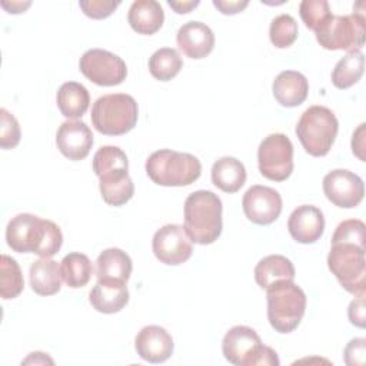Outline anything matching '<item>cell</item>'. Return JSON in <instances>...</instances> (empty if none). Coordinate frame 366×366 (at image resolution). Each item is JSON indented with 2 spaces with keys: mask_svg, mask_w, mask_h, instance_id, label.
<instances>
[{
  "mask_svg": "<svg viewBox=\"0 0 366 366\" xmlns=\"http://www.w3.org/2000/svg\"><path fill=\"white\" fill-rule=\"evenodd\" d=\"M6 240L9 247L17 253L51 257L60 250L63 234L54 222L31 213H20L7 223Z\"/></svg>",
  "mask_w": 366,
  "mask_h": 366,
  "instance_id": "cell-1",
  "label": "cell"
},
{
  "mask_svg": "<svg viewBox=\"0 0 366 366\" xmlns=\"http://www.w3.org/2000/svg\"><path fill=\"white\" fill-rule=\"evenodd\" d=\"M93 172L99 177L103 200L110 206H122L134 194L129 176V160L117 146H103L93 156Z\"/></svg>",
  "mask_w": 366,
  "mask_h": 366,
  "instance_id": "cell-2",
  "label": "cell"
},
{
  "mask_svg": "<svg viewBox=\"0 0 366 366\" xmlns=\"http://www.w3.org/2000/svg\"><path fill=\"white\" fill-rule=\"evenodd\" d=\"M222 200L210 190H196L184 200V232L197 244H212L222 233Z\"/></svg>",
  "mask_w": 366,
  "mask_h": 366,
  "instance_id": "cell-3",
  "label": "cell"
},
{
  "mask_svg": "<svg viewBox=\"0 0 366 366\" xmlns=\"http://www.w3.org/2000/svg\"><path fill=\"white\" fill-rule=\"evenodd\" d=\"M266 297L270 326L279 333L293 332L306 312L303 289L293 280H277L266 287Z\"/></svg>",
  "mask_w": 366,
  "mask_h": 366,
  "instance_id": "cell-4",
  "label": "cell"
},
{
  "mask_svg": "<svg viewBox=\"0 0 366 366\" xmlns=\"http://www.w3.org/2000/svg\"><path fill=\"white\" fill-rule=\"evenodd\" d=\"M146 173L159 186H187L200 177L202 164L190 153L160 149L147 157Z\"/></svg>",
  "mask_w": 366,
  "mask_h": 366,
  "instance_id": "cell-5",
  "label": "cell"
},
{
  "mask_svg": "<svg viewBox=\"0 0 366 366\" xmlns=\"http://www.w3.org/2000/svg\"><path fill=\"white\" fill-rule=\"evenodd\" d=\"M224 359L234 366H279L277 353L264 346L260 336L249 326H233L222 342Z\"/></svg>",
  "mask_w": 366,
  "mask_h": 366,
  "instance_id": "cell-6",
  "label": "cell"
},
{
  "mask_svg": "<svg viewBox=\"0 0 366 366\" xmlns=\"http://www.w3.org/2000/svg\"><path fill=\"white\" fill-rule=\"evenodd\" d=\"M139 117L134 97L126 93H112L99 97L92 107L94 129L107 136H120L130 132Z\"/></svg>",
  "mask_w": 366,
  "mask_h": 366,
  "instance_id": "cell-7",
  "label": "cell"
},
{
  "mask_svg": "<svg viewBox=\"0 0 366 366\" xmlns=\"http://www.w3.org/2000/svg\"><path fill=\"white\" fill-rule=\"evenodd\" d=\"M337 129V119L330 109L310 106L302 113L296 124V136L310 156L322 157L332 149Z\"/></svg>",
  "mask_w": 366,
  "mask_h": 366,
  "instance_id": "cell-8",
  "label": "cell"
},
{
  "mask_svg": "<svg viewBox=\"0 0 366 366\" xmlns=\"http://www.w3.org/2000/svg\"><path fill=\"white\" fill-rule=\"evenodd\" d=\"M365 4L360 10L353 7L349 16L330 14L326 21L315 30L317 43L326 50H360L365 44L366 23Z\"/></svg>",
  "mask_w": 366,
  "mask_h": 366,
  "instance_id": "cell-9",
  "label": "cell"
},
{
  "mask_svg": "<svg viewBox=\"0 0 366 366\" xmlns=\"http://www.w3.org/2000/svg\"><path fill=\"white\" fill-rule=\"evenodd\" d=\"M366 247L353 243H333L327 254V266L340 286L352 295L366 290Z\"/></svg>",
  "mask_w": 366,
  "mask_h": 366,
  "instance_id": "cell-10",
  "label": "cell"
},
{
  "mask_svg": "<svg viewBox=\"0 0 366 366\" xmlns=\"http://www.w3.org/2000/svg\"><path fill=\"white\" fill-rule=\"evenodd\" d=\"M259 172L273 182L286 180L293 172V144L283 133L266 136L257 149Z\"/></svg>",
  "mask_w": 366,
  "mask_h": 366,
  "instance_id": "cell-11",
  "label": "cell"
},
{
  "mask_svg": "<svg viewBox=\"0 0 366 366\" xmlns=\"http://www.w3.org/2000/svg\"><path fill=\"white\" fill-rule=\"evenodd\" d=\"M79 67L83 76L97 86H117L127 76V67L123 59L103 49L84 51L80 57Z\"/></svg>",
  "mask_w": 366,
  "mask_h": 366,
  "instance_id": "cell-12",
  "label": "cell"
},
{
  "mask_svg": "<svg viewBox=\"0 0 366 366\" xmlns=\"http://www.w3.org/2000/svg\"><path fill=\"white\" fill-rule=\"evenodd\" d=\"M152 249L156 259L169 266L184 263L193 253L192 240L180 224H166L160 227L153 236Z\"/></svg>",
  "mask_w": 366,
  "mask_h": 366,
  "instance_id": "cell-13",
  "label": "cell"
},
{
  "mask_svg": "<svg viewBox=\"0 0 366 366\" xmlns=\"http://www.w3.org/2000/svg\"><path fill=\"white\" fill-rule=\"evenodd\" d=\"M323 192L335 206L352 209L363 200L365 184L357 174L346 169H336L323 177Z\"/></svg>",
  "mask_w": 366,
  "mask_h": 366,
  "instance_id": "cell-14",
  "label": "cell"
},
{
  "mask_svg": "<svg viewBox=\"0 0 366 366\" xmlns=\"http://www.w3.org/2000/svg\"><path fill=\"white\" fill-rule=\"evenodd\" d=\"M242 206L246 217L252 223L267 226L280 216L283 203L277 190L267 186L254 184L243 194Z\"/></svg>",
  "mask_w": 366,
  "mask_h": 366,
  "instance_id": "cell-15",
  "label": "cell"
},
{
  "mask_svg": "<svg viewBox=\"0 0 366 366\" xmlns=\"http://www.w3.org/2000/svg\"><path fill=\"white\" fill-rule=\"evenodd\" d=\"M56 144L69 160H83L93 146V133L84 122L67 120L57 129Z\"/></svg>",
  "mask_w": 366,
  "mask_h": 366,
  "instance_id": "cell-16",
  "label": "cell"
},
{
  "mask_svg": "<svg viewBox=\"0 0 366 366\" xmlns=\"http://www.w3.org/2000/svg\"><path fill=\"white\" fill-rule=\"evenodd\" d=\"M137 355L150 363H163L173 353V339L170 333L157 325L144 326L134 339Z\"/></svg>",
  "mask_w": 366,
  "mask_h": 366,
  "instance_id": "cell-17",
  "label": "cell"
},
{
  "mask_svg": "<svg viewBox=\"0 0 366 366\" xmlns=\"http://www.w3.org/2000/svg\"><path fill=\"white\" fill-rule=\"evenodd\" d=\"M287 229L297 243H315L325 232L323 213L319 207L312 204L297 206L289 216Z\"/></svg>",
  "mask_w": 366,
  "mask_h": 366,
  "instance_id": "cell-18",
  "label": "cell"
},
{
  "mask_svg": "<svg viewBox=\"0 0 366 366\" xmlns=\"http://www.w3.org/2000/svg\"><path fill=\"white\" fill-rule=\"evenodd\" d=\"M179 49L190 59H203L214 47V34L212 29L202 21L184 23L176 36Z\"/></svg>",
  "mask_w": 366,
  "mask_h": 366,
  "instance_id": "cell-19",
  "label": "cell"
},
{
  "mask_svg": "<svg viewBox=\"0 0 366 366\" xmlns=\"http://www.w3.org/2000/svg\"><path fill=\"white\" fill-rule=\"evenodd\" d=\"M272 92L280 106L296 107L306 100L309 81L300 71L283 70L273 80Z\"/></svg>",
  "mask_w": 366,
  "mask_h": 366,
  "instance_id": "cell-20",
  "label": "cell"
},
{
  "mask_svg": "<svg viewBox=\"0 0 366 366\" xmlns=\"http://www.w3.org/2000/svg\"><path fill=\"white\" fill-rule=\"evenodd\" d=\"M132 259L119 247L104 249L96 260V276L99 282L126 283L132 274Z\"/></svg>",
  "mask_w": 366,
  "mask_h": 366,
  "instance_id": "cell-21",
  "label": "cell"
},
{
  "mask_svg": "<svg viewBox=\"0 0 366 366\" xmlns=\"http://www.w3.org/2000/svg\"><path fill=\"white\" fill-rule=\"evenodd\" d=\"M89 302L100 313H117L129 303L127 286L126 283L97 280L89 293Z\"/></svg>",
  "mask_w": 366,
  "mask_h": 366,
  "instance_id": "cell-22",
  "label": "cell"
},
{
  "mask_svg": "<svg viewBox=\"0 0 366 366\" xmlns=\"http://www.w3.org/2000/svg\"><path fill=\"white\" fill-rule=\"evenodd\" d=\"M127 21L139 34H154L164 21V11L156 0H136L132 3Z\"/></svg>",
  "mask_w": 366,
  "mask_h": 366,
  "instance_id": "cell-23",
  "label": "cell"
},
{
  "mask_svg": "<svg viewBox=\"0 0 366 366\" xmlns=\"http://www.w3.org/2000/svg\"><path fill=\"white\" fill-rule=\"evenodd\" d=\"M30 286L40 296L56 295L61 287V272L57 262L50 257H40L33 262L29 270Z\"/></svg>",
  "mask_w": 366,
  "mask_h": 366,
  "instance_id": "cell-24",
  "label": "cell"
},
{
  "mask_svg": "<svg viewBox=\"0 0 366 366\" xmlns=\"http://www.w3.org/2000/svg\"><path fill=\"white\" fill-rule=\"evenodd\" d=\"M212 182L224 193H236L246 182V169L236 157H220L212 166Z\"/></svg>",
  "mask_w": 366,
  "mask_h": 366,
  "instance_id": "cell-25",
  "label": "cell"
},
{
  "mask_svg": "<svg viewBox=\"0 0 366 366\" xmlns=\"http://www.w3.org/2000/svg\"><path fill=\"white\" fill-rule=\"evenodd\" d=\"M57 107L67 119L81 117L90 104L87 89L77 81H66L57 90Z\"/></svg>",
  "mask_w": 366,
  "mask_h": 366,
  "instance_id": "cell-26",
  "label": "cell"
},
{
  "mask_svg": "<svg viewBox=\"0 0 366 366\" xmlns=\"http://www.w3.org/2000/svg\"><path fill=\"white\" fill-rule=\"evenodd\" d=\"M295 266L293 263L282 254H269L259 260L254 267V280L262 287L266 289L277 280H293Z\"/></svg>",
  "mask_w": 366,
  "mask_h": 366,
  "instance_id": "cell-27",
  "label": "cell"
},
{
  "mask_svg": "<svg viewBox=\"0 0 366 366\" xmlns=\"http://www.w3.org/2000/svg\"><path fill=\"white\" fill-rule=\"evenodd\" d=\"M60 272L63 282L71 287L79 289L89 283L93 274V266L90 259L79 252H71L60 262Z\"/></svg>",
  "mask_w": 366,
  "mask_h": 366,
  "instance_id": "cell-28",
  "label": "cell"
},
{
  "mask_svg": "<svg viewBox=\"0 0 366 366\" xmlns=\"http://www.w3.org/2000/svg\"><path fill=\"white\" fill-rule=\"evenodd\" d=\"M365 70V56L360 50L347 51L332 71V83L337 89H349L357 83Z\"/></svg>",
  "mask_w": 366,
  "mask_h": 366,
  "instance_id": "cell-29",
  "label": "cell"
},
{
  "mask_svg": "<svg viewBox=\"0 0 366 366\" xmlns=\"http://www.w3.org/2000/svg\"><path fill=\"white\" fill-rule=\"evenodd\" d=\"M182 66V57L172 47H162L156 50L149 59L150 74L160 81L172 80L179 74Z\"/></svg>",
  "mask_w": 366,
  "mask_h": 366,
  "instance_id": "cell-30",
  "label": "cell"
},
{
  "mask_svg": "<svg viewBox=\"0 0 366 366\" xmlns=\"http://www.w3.org/2000/svg\"><path fill=\"white\" fill-rule=\"evenodd\" d=\"M24 287L23 274L19 263L7 256L1 254L0 257V296L4 300L17 297Z\"/></svg>",
  "mask_w": 366,
  "mask_h": 366,
  "instance_id": "cell-31",
  "label": "cell"
},
{
  "mask_svg": "<svg viewBox=\"0 0 366 366\" xmlns=\"http://www.w3.org/2000/svg\"><path fill=\"white\" fill-rule=\"evenodd\" d=\"M299 27L296 20L290 14L276 16L269 27V37L274 47L286 49L292 46L297 39Z\"/></svg>",
  "mask_w": 366,
  "mask_h": 366,
  "instance_id": "cell-32",
  "label": "cell"
},
{
  "mask_svg": "<svg viewBox=\"0 0 366 366\" xmlns=\"http://www.w3.org/2000/svg\"><path fill=\"white\" fill-rule=\"evenodd\" d=\"M365 242H366V226L359 219H349L339 223L332 236V244L353 243L365 247Z\"/></svg>",
  "mask_w": 366,
  "mask_h": 366,
  "instance_id": "cell-33",
  "label": "cell"
},
{
  "mask_svg": "<svg viewBox=\"0 0 366 366\" xmlns=\"http://www.w3.org/2000/svg\"><path fill=\"white\" fill-rule=\"evenodd\" d=\"M299 13L305 26L313 31L320 27L332 14L326 0H303L300 3Z\"/></svg>",
  "mask_w": 366,
  "mask_h": 366,
  "instance_id": "cell-34",
  "label": "cell"
},
{
  "mask_svg": "<svg viewBox=\"0 0 366 366\" xmlns=\"http://www.w3.org/2000/svg\"><path fill=\"white\" fill-rule=\"evenodd\" d=\"M21 132L17 119L6 109H0V147L13 149L20 143Z\"/></svg>",
  "mask_w": 366,
  "mask_h": 366,
  "instance_id": "cell-35",
  "label": "cell"
},
{
  "mask_svg": "<svg viewBox=\"0 0 366 366\" xmlns=\"http://www.w3.org/2000/svg\"><path fill=\"white\" fill-rule=\"evenodd\" d=\"M120 1H109V0H80L79 6L83 13L90 19H106L109 17L117 7Z\"/></svg>",
  "mask_w": 366,
  "mask_h": 366,
  "instance_id": "cell-36",
  "label": "cell"
},
{
  "mask_svg": "<svg viewBox=\"0 0 366 366\" xmlns=\"http://www.w3.org/2000/svg\"><path fill=\"white\" fill-rule=\"evenodd\" d=\"M365 355H366V339L355 337L345 347V353H343L345 363L347 366H362L365 365Z\"/></svg>",
  "mask_w": 366,
  "mask_h": 366,
  "instance_id": "cell-37",
  "label": "cell"
},
{
  "mask_svg": "<svg viewBox=\"0 0 366 366\" xmlns=\"http://www.w3.org/2000/svg\"><path fill=\"white\" fill-rule=\"evenodd\" d=\"M347 316L352 325L357 327H365L366 320V309H365V295H359L353 299L347 309Z\"/></svg>",
  "mask_w": 366,
  "mask_h": 366,
  "instance_id": "cell-38",
  "label": "cell"
},
{
  "mask_svg": "<svg viewBox=\"0 0 366 366\" xmlns=\"http://www.w3.org/2000/svg\"><path fill=\"white\" fill-rule=\"evenodd\" d=\"M249 4L247 0H213V6L219 9L223 14H236L246 9Z\"/></svg>",
  "mask_w": 366,
  "mask_h": 366,
  "instance_id": "cell-39",
  "label": "cell"
},
{
  "mask_svg": "<svg viewBox=\"0 0 366 366\" xmlns=\"http://www.w3.org/2000/svg\"><path fill=\"white\" fill-rule=\"evenodd\" d=\"M363 140H365V123H362L357 130L353 133V137H352V150L353 153L362 160L365 162V156H363V149H365V144H363Z\"/></svg>",
  "mask_w": 366,
  "mask_h": 366,
  "instance_id": "cell-40",
  "label": "cell"
},
{
  "mask_svg": "<svg viewBox=\"0 0 366 366\" xmlns=\"http://www.w3.org/2000/svg\"><path fill=\"white\" fill-rule=\"evenodd\" d=\"M199 0H183V1H173V0H167V4L179 14L183 13H189L192 9L199 6Z\"/></svg>",
  "mask_w": 366,
  "mask_h": 366,
  "instance_id": "cell-41",
  "label": "cell"
},
{
  "mask_svg": "<svg viewBox=\"0 0 366 366\" xmlns=\"http://www.w3.org/2000/svg\"><path fill=\"white\" fill-rule=\"evenodd\" d=\"M30 1H11V3H7V1H1V7L6 9L9 13H13V14H17V13H21L24 11L27 7H30Z\"/></svg>",
  "mask_w": 366,
  "mask_h": 366,
  "instance_id": "cell-42",
  "label": "cell"
},
{
  "mask_svg": "<svg viewBox=\"0 0 366 366\" xmlns=\"http://www.w3.org/2000/svg\"><path fill=\"white\" fill-rule=\"evenodd\" d=\"M21 363H24V365H27V363H50V365H53V360H51L49 356H46V353L33 352V353H30L29 357L24 359Z\"/></svg>",
  "mask_w": 366,
  "mask_h": 366,
  "instance_id": "cell-43",
  "label": "cell"
}]
</instances>
